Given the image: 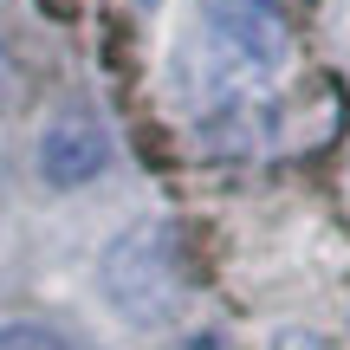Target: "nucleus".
<instances>
[{
  "label": "nucleus",
  "mask_w": 350,
  "mask_h": 350,
  "mask_svg": "<svg viewBox=\"0 0 350 350\" xmlns=\"http://www.w3.org/2000/svg\"><path fill=\"white\" fill-rule=\"evenodd\" d=\"M0 350H72V344L46 325H0Z\"/></svg>",
  "instance_id": "obj_4"
},
{
  "label": "nucleus",
  "mask_w": 350,
  "mask_h": 350,
  "mask_svg": "<svg viewBox=\"0 0 350 350\" xmlns=\"http://www.w3.org/2000/svg\"><path fill=\"white\" fill-rule=\"evenodd\" d=\"M104 163H111V137H104V124L91 111H59L46 124V137H39V175H46L52 188H85L98 182Z\"/></svg>",
  "instance_id": "obj_2"
},
{
  "label": "nucleus",
  "mask_w": 350,
  "mask_h": 350,
  "mask_svg": "<svg viewBox=\"0 0 350 350\" xmlns=\"http://www.w3.org/2000/svg\"><path fill=\"white\" fill-rule=\"evenodd\" d=\"M98 286H104L117 318H130V325H169L188 299V266H182L175 227H163V221L124 227L98 260Z\"/></svg>",
  "instance_id": "obj_1"
},
{
  "label": "nucleus",
  "mask_w": 350,
  "mask_h": 350,
  "mask_svg": "<svg viewBox=\"0 0 350 350\" xmlns=\"http://www.w3.org/2000/svg\"><path fill=\"white\" fill-rule=\"evenodd\" d=\"M208 26L221 33V46L247 65H273L286 52V20H279V0H201Z\"/></svg>",
  "instance_id": "obj_3"
},
{
  "label": "nucleus",
  "mask_w": 350,
  "mask_h": 350,
  "mask_svg": "<svg viewBox=\"0 0 350 350\" xmlns=\"http://www.w3.org/2000/svg\"><path fill=\"white\" fill-rule=\"evenodd\" d=\"M143 7H150V0H143Z\"/></svg>",
  "instance_id": "obj_6"
},
{
  "label": "nucleus",
  "mask_w": 350,
  "mask_h": 350,
  "mask_svg": "<svg viewBox=\"0 0 350 350\" xmlns=\"http://www.w3.org/2000/svg\"><path fill=\"white\" fill-rule=\"evenodd\" d=\"M273 350H331V344L318 338V331H279V338H273Z\"/></svg>",
  "instance_id": "obj_5"
}]
</instances>
